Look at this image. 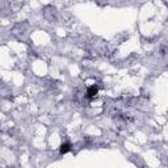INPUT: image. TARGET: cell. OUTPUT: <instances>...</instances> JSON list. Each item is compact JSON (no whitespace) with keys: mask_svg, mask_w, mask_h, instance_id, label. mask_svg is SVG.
<instances>
[{"mask_svg":"<svg viewBox=\"0 0 168 168\" xmlns=\"http://www.w3.org/2000/svg\"><path fill=\"white\" fill-rule=\"evenodd\" d=\"M97 92H98V88L96 85H91V87H88V89H87V97L88 98H93L96 95H97Z\"/></svg>","mask_w":168,"mask_h":168,"instance_id":"6da1fadb","label":"cell"},{"mask_svg":"<svg viewBox=\"0 0 168 168\" xmlns=\"http://www.w3.org/2000/svg\"><path fill=\"white\" fill-rule=\"evenodd\" d=\"M70 150H71V145H70V143H63V145L60 146V148H59L60 154H66V152H68Z\"/></svg>","mask_w":168,"mask_h":168,"instance_id":"7a4b0ae2","label":"cell"}]
</instances>
